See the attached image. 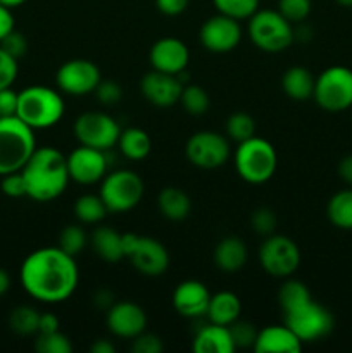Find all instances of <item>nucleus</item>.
<instances>
[{"instance_id": "24", "label": "nucleus", "mask_w": 352, "mask_h": 353, "mask_svg": "<svg viewBox=\"0 0 352 353\" xmlns=\"http://www.w3.org/2000/svg\"><path fill=\"white\" fill-rule=\"evenodd\" d=\"M159 212L173 223L185 221L192 212V200L185 190L178 186H166L157 195Z\"/></svg>"}, {"instance_id": "3", "label": "nucleus", "mask_w": 352, "mask_h": 353, "mask_svg": "<svg viewBox=\"0 0 352 353\" xmlns=\"http://www.w3.org/2000/svg\"><path fill=\"white\" fill-rule=\"evenodd\" d=\"M66 114L64 99L59 90L43 85L26 86L17 92V114L31 130H47L61 123Z\"/></svg>"}, {"instance_id": "20", "label": "nucleus", "mask_w": 352, "mask_h": 353, "mask_svg": "<svg viewBox=\"0 0 352 353\" xmlns=\"http://www.w3.org/2000/svg\"><path fill=\"white\" fill-rule=\"evenodd\" d=\"M211 302V292L202 281L186 279L173 292V307L176 312L186 319H199L207 314Z\"/></svg>"}, {"instance_id": "14", "label": "nucleus", "mask_w": 352, "mask_h": 353, "mask_svg": "<svg viewBox=\"0 0 352 353\" xmlns=\"http://www.w3.org/2000/svg\"><path fill=\"white\" fill-rule=\"evenodd\" d=\"M199 40L211 54H228L235 50L242 40L240 21L217 12L200 26Z\"/></svg>"}, {"instance_id": "54", "label": "nucleus", "mask_w": 352, "mask_h": 353, "mask_svg": "<svg viewBox=\"0 0 352 353\" xmlns=\"http://www.w3.org/2000/svg\"><path fill=\"white\" fill-rule=\"evenodd\" d=\"M28 0H0V3L6 7H9V9H16V7L23 6V3H26Z\"/></svg>"}, {"instance_id": "4", "label": "nucleus", "mask_w": 352, "mask_h": 353, "mask_svg": "<svg viewBox=\"0 0 352 353\" xmlns=\"http://www.w3.org/2000/svg\"><path fill=\"white\" fill-rule=\"evenodd\" d=\"M237 174L248 185H264L275 176L278 168V154L271 141L252 137L240 141L233 154Z\"/></svg>"}, {"instance_id": "56", "label": "nucleus", "mask_w": 352, "mask_h": 353, "mask_svg": "<svg viewBox=\"0 0 352 353\" xmlns=\"http://www.w3.org/2000/svg\"><path fill=\"white\" fill-rule=\"evenodd\" d=\"M352 110V109H351ZM351 123H352V114H351Z\"/></svg>"}, {"instance_id": "11", "label": "nucleus", "mask_w": 352, "mask_h": 353, "mask_svg": "<svg viewBox=\"0 0 352 353\" xmlns=\"http://www.w3.org/2000/svg\"><path fill=\"white\" fill-rule=\"evenodd\" d=\"M300 248L285 234H269L259 248L261 268L273 278H290L300 268Z\"/></svg>"}, {"instance_id": "50", "label": "nucleus", "mask_w": 352, "mask_h": 353, "mask_svg": "<svg viewBox=\"0 0 352 353\" xmlns=\"http://www.w3.org/2000/svg\"><path fill=\"white\" fill-rule=\"evenodd\" d=\"M337 172H338V176H340L342 181L352 188V154L345 155V157L340 159Z\"/></svg>"}, {"instance_id": "32", "label": "nucleus", "mask_w": 352, "mask_h": 353, "mask_svg": "<svg viewBox=\"0 0 352 353\" xmlns=\"http://www.w3.org/2000/svg\"><path fill=\"white\" fill-rule=\"evenodd\" d=\"M179 103L185 109V112L192 114V116H202L209 110L211 99L209 93L199 85H192L186 83L182 90V97H179Z\"/></svg>"}, {"instance_id": "44", "label": "nucleus", "mask_w": 352, "mask_h": 353, "mask_svg": "<svg viewBox=\"0 0 352 353\" xmlns=\"http://www.w3.org/2000/svg\"><path fill=\"white\" fill-rule=\"evenodd\" d=\"M0 47H2L7 54L12 55L14 59L19 61V59L28 52V40L23 33L16 31V28H14V30L0 41Z\"/></svg>"}, {"instance_id": "39", "label": "nucleus", "mask_w": 352, "mask_h": 353, "mask_svg": "<svg viewBox=\"0 0 352 353\" xmlns=\"http://www.w3.org/2000/svg\"><path fill=\"white\" fill-rule=\"evenodd\" d=\"M251 224H252V230H254L255 233L266 238L269 236V234L275 233L278 221H276V214L273 212L271 209H268V207H261V209H255L254 212H252Z\"/></svg>"}, {"instance_id": "45", "label": "nucleus", "mask_w": 352, "mask_h": 353, "mask_svg": "<svg viewBox=\"0 0 352 353\" xmlns=\"http://www.w3.org/2000/svg\"><path fill=\"white\" fill-rule=\"evenodd\" d=\"M131 345V350L135 353H161L164 350V343H162L161 338L154 333H147L144 331L141 334H138Z\"/></svg>"}, {"instance_id": "36", "label": "nucleus", "mask_w": 352, "mask_h": 353, "mask_svg": "<svg viewBox=\"0 0 352 353\" xmlns=\"http://www.w3.org/2000/svg\"><path fill=\"white\" fill-rule=\"evenodd\" d=\"M86 243H88V236L83 231V228L79 224H69L59 234V245L57 247L61 250H64L66 254L76 257L78 254H81L85 250Z\"/></svg>"}, {"instance_id": "25", "label": "nucleus", "mask_w": 352, "mask_h": 353, "mask_svg": "<svg viewBox=\"0 0 352 353\" xmlns=\"http://www.w3.org/2000/svg\"><path fill=\"white\" fill-rule=\"evenodd\" d=\"M314 83L316 76L302 65H293L289 68L282 76V90L289 99L304 102V100L313 99Z\"/></svg>"}, {"instance_id": "16", "label": "nucleus", "mask_w": 352, "mask_h": 353, "mask_svg": "<svg viewBox=\"0 0 352 353\" xmlns=\"http://www.w3.org/2000/svg\"><path fill=\"white\" fill-rule=\"evenodd\" d=\"M107 327L121 340H135L147 330V314L135 302H114L107 309Z\"/></svg>"}, {"instance_id": "8", "label": "nucleus", "mask_w": 352, "mask_h": 353, "mask_svg": "<svg viewBox=\"0 0 352 353\" xmlns=\"http://www.w3.org/2000/svg\"><path fill=\"white\" fill-rule=\"evenodd\" d=\"M145 193L144 179L130 169L107 172L100 183V199L109 212H130L141 202Z\"/></svg>"}, {"instance_id": "33", "label": "nucleus", "mask_w": 352, "mask_h": 353, "mask_svg": "<svg viewBox=\"0 0 352 353\" xmlns=\"http://www.w3.org/2000/svg\"><path fill=\"white\" fill-rule=\"evenodd\" d=\"M309 299H313L309 288L304 283L295 281V279H289L286 283H283L278 292V303L280 309H282V314L293 309V307L300 305V303Z\"/></svg>"}, {"instance_id": "26", "label": "nucleus", "mask_w": 352, "mask_h": 353, "mask_svg": "<svg viewBox=\"0 0 352 353\" xmlns=\"http://www.w3.org/2000/svg\"><path fill=\"white\" fill-rule=\"evenodd\" d=\"M242 302L233 292H217L211 295L207 314L209 323L219 324V326H230L235 321L240 319Z\"/></svg>"}, {"instance_id": "15", "label": "nucleus", "mask_w": 352, "mask_h": 353, "mask_svg": "<svg viewBox=\"0 0 352 353\" xmlns=\"http://www.w3.org/2000/svg\"><path fill=\"white\" fill-rule=\"evenodd\" d=\"M109 169L106 152L79 145L68 155V171L71 181L79 185H95L102 181Z\"/></svg>"}, {"instance_id": "35", "label": "nucleus", "mask_w": 352, "mask_h": 353, "mask_svg": "<svg viewBox=\"0 0 352 353\" xmlns=\"http://www.w3.org/2000/svg\"><path fill=\"white\" fill-rule=\"evenodd\" d=\"M213 3L217 12L237 21L248 19L259 10V0H213Z\"/></svg>"}, {"instance_id": "21", "label": "nucleus", "mask_w": 352, "mask_h": 353, "mask_svg": "<svg viewBox=\"0 0 352 353\" xmlns=\"http://www.w3.org/2000/svg\"><path fill=\"white\" fill-rule=\"evenodd\" d=\"M302 345L300 338L283 323L259 330L252 350L255 353H299Z\"/></svg>"}, {"instance_id": "52", "label": "nucleus", "mask_w": 352, "mask_h": 353, "mask_svg": "<svg viewBox=\"0 0 352 353\" xmlns=\"http://www.w3.org/2000/svg\"><path fill=\"white\" fill-rule=\"evenodd\" d=\"M90 352L92 353H114L116 352V347H114L113 343H110L109 340H97L95 343L90 347Z\"/></svg>"}, {"instance_id": "7", "label": "nucleus", "mask_w": 352, "mask_h": 353, "mask_svg": "<svg viewBox=\"0 0 352 353\" xmlns=\"http://www.w3.org/2000/svg\"><path fill=\"white\" fill-rule=\"evenodd\" d=\"M313 99L326 112L352 109V69L340 64L324 69L316 76Z\"/></svg>"}, {"instance_id": "28", "label": "nucleus", "mask_w": 352, "mask_h": 353, "mask_svg": "<svg viewBox=\"0 0 352 353\" xmlns=\"http://www.w3.org/2000/svg\"><path fill=\"white\" fill-rule=\"evenodd\" d=\"M116 147L130 161H144L152 150V140L147 131L131 126L121 131Z\"/></svg>"}, {"instance_id": "12", "label": "nucleus", "mask_w": 352, "mask_h": 353, "mask_svg": "<svg viewBox=\"0 0 352 353\" xmlns=\"http://www.w3.org/2000/svg\"><path fill=\"white\" fill-rule=\"evenodd\" d=\"M186 161L199 169H217L231 157L230 138L216 131H197L185 145Z\"/></svg>"}, {"instance_id": "9", "label": "nucleus", "mask_w": 352, "mask_h": 353, "mask_svg": "<svg viewBox=\"0 0 352 353\" xmlns=\"http://www.w3.org/2000/svg\"><path fill=\"white\" fill-rule=\"evenodd\" d=\"M283 323L300 338L302 343L323 340L333 331L335 321L330 310L313 299L283 312Z\"/></svg>"}, {"instance_id": "42", "label": "nucleus", "mask_w": 352, "mask_h": 353, "mask_svg": "<svg viewBox=\"0 0 352 353\" xmlns=\"http://www.w3.org/2000/svg\"><path fill=\"white\" fill-rule=\"evenodd\" d=\"M2 193L9 199H21V196H28L26 181H24L23 172H10V174L2 176V183H0Z\"/></svg>"}, {"instance_id": "34", "label": "nucleus", "mask_w": 352, "mask_h": 353, "mask_svg": "<svg viewBox=\"0 0 352 353\" xmlns=\"http://www.w3.org/2000/svg\"><path fill=\"white\" fill-rule=\"evenodd\" d=\"M224 131H226V137L230 140L240 143V141L255 137V121L248 114L235 112L226 119Z\"/></svg>"}, {"instance_id": "23", "label": "nucleus", "mask_w": 352, "mask_h": 353, "mask_svg": "<svg viewBox=\"0 0 352 353\" xmlns=\"http://www.w3.org/2000/svg\"><path fill=\"white\" fill-rule=\"evenodd\" d=\"M248 252L244 240L238 236H224L214 248V264L219 271L233 274L247 264Z\"/></svg>"}, {"instance_id": "48", "label": "nucleus", "mask_w": 352, "mask_h": 353, "mask_svg": "<svg viewBox=\"0 0 352 353\" xmlns=\"http://www.w3.org/2000/svg\"><path fill=\"white\" fill-rule=\"evenodd\" d=\"M12 30H14L12 9H9V7L0 3V41H2Z\"/></svg>"}, {"instance_id": "6", "label": "nucleus", "mask_w": 352, "mask_h": 353, "mask_svg": "<svg viewBox=\"0 0 352 353\" xmlns=\"http://www.w3.org/2000/svg\"><path fill=\"white\" fill-rule=\"evenodd\" d=\"M247 33L252 43L266 54H280L293 43V24L273 9H259L248 17Z\"/></svg>"}, {"instance_id": "49", "label": "nucleus", "mask_w": 352, "mask_h": 353, "mask_svg": "<svg viewBox=\"0 0 352 353\" xmlns=\"http://www.w3.org/2000/svg\"><path fill=\"white\" fill-rule=\"evenodd\" d=\"M59 317L52 312L40 314V324H38V333H54L59 331Z\"/></svg>"}, {"instance_id": "13", "label": "nucleus", "mask_w": 352, "mask_h": 353, "mask_svg": "<svg viewBox=\"0 0 352 353\" xmlns=\"http://www.w3.org/2000/svg\"><path fill=\"white\" fill-rule=\"evenodd\" d=\"M102 74L95 62L88 59H71L57 69L55 85L62 95L85 97L95 92Z\"/></svg>"}, {"instance_id": "41", "label": "nucleus", "mask_w": 352, "mask_h": 353, "mask_svg": "<svg viewBox=\"0 0 352 353\" xmlns=\"http://www.w3.org/2000/svg\"><path fill=\"white\" fill-rule=\"evenodd\" d=\"M17 72H19L17 59H14L0 47V90L10 88L16 81Z\"/></svg>"}, {"instance_id": "10", "label": "nucleus", "mask_w": 352, "mask_h": 353, "mask_svg": "<svg viewBox=\"0 0 352 353\" xmlns=\"http://www.w3.org/2000/svg\"><path fill=\"white\" fill-rule=\"evenodd\" d=\"M121 126L113 116L99 110H90L76 117L72 133L79 145L109 152L117 145L121 134Z\"/></svg>"}, {"instance_id": "55", "label": "nucleus", "mask_w": 352, "mask_h": 353, "mask_svg": "<svg viewBox=\"0 0 352 353\" xmlns=\"http://www.w3.org/2000/svg\"><path fill=\"white\" fill-rule=\"evenodd\" d=\"M335 2H337L340 7H347V9L349 7H352V0H335Z\"/></svg>"}, {"instance_id": "5", "label": "nucleus", "mask_w": 352, "mask_h": 353, "mask_svg": "<svg viewBox=\"0 0 352 353\" xmlns=\"http://www.w3.org/2000/svg\"><path fill=\"white\" fill-rule=\"evenodd\" d=\"M35 150V130L17 116L0 119V178L10 172H19Z\"/></svg>"}, {"instance_id": "18", "label": "nucleus", "mask_w": 352, "mask_h": 353, "mask_svg": "<svg viewBox=\"0 0 352 353\" xmlns=\"http://www.w3.org/2000/svg\"><path fill=\"white\" fill-rule=\"evenodd\" d=\"M148 61L152 69L178 76L186 71L190 62V50L179 38L164 37L159 38L148 52Z\"/></svg>"}, {"instance_id": "53", "label": "nucleus", "mask_w": 352, "mask_h": 353, "mask_svg": "<svg viewBox=\"0 0 352 353\" xmlns=\"http://www.w3.org/2000/svg\"><path fill=\"white\" fill-rule=\"evenodd\" d=\"M10 285H12V281H10L9 272H7L3 268H0V296H3L7 292H9Z\"/></svg>"}, {"instance_id": "43", "label": "nucleus", "mask_w": 352, "mask_h": 353, "mask_svg": "<svg viewBox=\"0 0 352 353\" xmlns=\"http://www.w3.org/2000/svg\"><path fill=\"white\" fill-rule=\"evenodd\" d=\"M93 93L97 95V100L104 105H116L123 99V88H121L119 83L113 81V79H102Z\"/></svg>"}, {"instance_id": "1", "label": "nucleus", "mask_w": 352, "mask_h": 353, "mask_svg": "<svg viewBox=\"0 0 352 353\" xmlns=\"http://www.w3.org/2000/svg\"><path fill=\"white\" fill-rule=\"evenodd\" d=\"M19 281L24 292L37 302L62 303L78 288V262L59 247L38 248L21 264Z\"/></svg>"}, {"instance_id": "17", "label": "nucleus", "mask_w": 352, "mask_h": 353, "mask_svg": "<svg viewBox=\"0 0 352 353\" xmlns=\"http://www.w3.org/2000/svg\"><path fill=\"white\" fill-rule=\"evenodd\" d=\"M183 83L179 81L178 76L166 74V72L155 71L144 74L140 81V92L148 103L159 109H169L176 105L182 97Z\"/></svg>"}, {"instance_id": "22", "label": "nucleus", "mask_w": 352, "mask_h": 353, "mask_svg": "<svg viewBox=\"0 0 352 353\" xmlns=\"http://www.w3.org/2000/svg\"><path fill=\"white\" fill-rule=\"evenodd\" d=\"M237 350L233 336L228 326L209 323L197 331L193 338V352L195 353H233Z\"/></svg>"}, {"instance_id": "2", "label": "nucleus", "mask_w": 352, "mask_h": 353, "mask_svg": "<svg viewBox=\"0 0 352 353\" xmlns=\"http://www.w3.org/2000/svg\"><path fill=\"white\" fill-rule=\"evenodd\" d=\"M21 172L26 181L28 199L40 203L59 199L71 181L68 157L55 147H37Z\"/></svg>"}, {"instance_id": "51", "label": "nucleus", "mask_w": 352, "mask_h": 353, "mask_svg": "<svg viewBox=\"0 0 352 353\" xmlns=\"http://www.w3.org/2000/svg\"><path fill=\"white\" fill-rule=\"evenodd\" d=\"M93 302H95V305L99 307V309L106 310L107 312V309H110L114 303L113 292H109V290H106V288L99 290V292L95 293V296H93Z\"/></svg>"}, {"instance_id": "19", "label": "nucleus", "mask_w": 352, "mask_h": 353, "mask_svg": "<svg viewBox=\"0 0 352 353\" xmlns=\"http://www.w3.org/2000/svg\"><path fill=\"white\" fill-rule=\"evenodd\" d=\"M128 261L133 264L140 274L148 278L162 276L169 268V254L164 245L150 236H140L133 252L128 255Z\"/></svg>"}, {"instance_id": "29", "label": "nucleus", "mask_w": 352, "mask_h": 353, "mask_svg": "<svg viewBox=\"0 0 352 353\" xmlns=\"http://www.w3.org/2000/svg\"><path fill=\"white\" fill-rule=\"evenodd\" d=\"M326 217L335 228L352 231V188L340 190L335 193L326 205Z\"/></svg>"}, {"instance_id": "46", "label": "nucleus", "mask_w": 352, "mask_h": 353, "mask_svg": "<svg viewBox=\"0 0 352 353\" xmlns=\"http://www.w3.org/2000/svg\"><path fill=\"white\" fill-rule=\"evenodd\" d=\"M17 114V92L10 88L0 90V119L12 117Z\"/></svg>"}, {"instance_id": "37", "label": "nucleus", "mask_w": 352, "mask_h": 353, "mask_svg": "<svg viewBox=\"0 0 352 353\" xmlns=\"http://www.w3.org/2000/svg\"><path fill=\"white\" fill-rule=\"evenodd\" d=\"M35 348L38 353H71L72 343L61 330L54 333H38Z\"/></svg>"}, {"instance_id": "31", "label": "nucleus", "mask_w": 352, "mask_h": 353, "mask_svg": "<svg viewBox=\"0 0 352 353\" xmlns=\"http://www.w3.org/2000/svg\"><path fill=\"white\" fill-rule=\"evenodd\" d=\"M38 324H40V312L31 305L16 307L9 316L10 330L21 336L38 334Z\"/></svg>"}, {"instance_id": "38", "label": "nucleus", "mask_w": 352, "mask_h": 353, "mask_svg": "<svg viewBox=\"0 0 352 353\" xmlns=\"http://www.w3.org/2000/svg\"><path fill=\"white\" fill-rule=\"evenodd\" d=\"M311 0H278V12L292 24L304 23L311 14Z\"/></svg>"}, {"instance_id": "30", "label": "nucleus", "mask_w": 352, "mask_h": 353, "mask_svg": "<svg viewBox=\"0 0 352 353\" xmlns=\"http://www.w3.org/2000/svg\"><path fill=\"white\" fill-rule=\"evenodd\" d=\"M72 210H75L76 219L83 224H99L109 214V210H107L106 203L100 199V195H93V193H86V195L78 196Z\"/></svg>"}, {"instance_id": "47", "label": "nucleus", "mask_w": 352, "mask_h": 353, "mask_svg": "<svg viewBox=\"0 0 352 353\" xmlns=\"http://www.w3.org/2000/svg\"><path fill=\"white\" fill-rule=\"evenodd\" d=\"M190 0H155V7L161 14L169 17L179 16L188 9Z\"/></svg>"}, {"instance_id": "27", "label": "nucleus", "mask_w": 352, "mask_h": 353, "mask_svg": "<svg viewBox=\"0 0 352 353\" xmlns=\"http://www.w3.org/2000/svg\"><path fill=\"white\" fill-rule=\"evenodd\" d=\"M92 247L95 254L102 259L104 262L116 264L123 261L124 250L123 241H121V233H117L110 226H99L92 234Z\"/></svg>"}, {"instance_id": "40", "label": "nucleus", "mask_w": 352, "mask_h": 353, "mask_svg": "<svg viewBox=\"0 0 352 353\" xmlns=\"http://www.w3.org/2000/svg\"><path fill=\"white\" fill-rule=\"evenodd\" d=\"M231 336H233L235 347L238 348H252L255 343V338H257V330L252 326L251 323H245V321H235L233 324H230Z\"/></svg>"}]
</instances>
